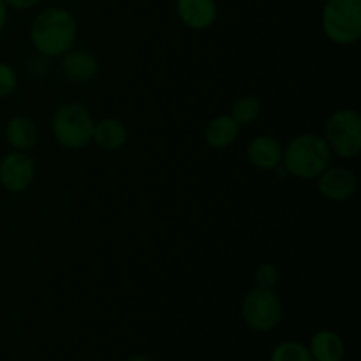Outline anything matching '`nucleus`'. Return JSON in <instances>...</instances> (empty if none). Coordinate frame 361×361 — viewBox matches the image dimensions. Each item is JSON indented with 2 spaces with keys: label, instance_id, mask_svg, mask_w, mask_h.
I'll return each mask as SVG.
<instances>
[{
  "label": "nucleus",
  "instance_id": "nucleus-1",
  "mask_svg": "<svg viewBox=\"0 0 361 361\" xmlns=\"http://www.w3.org/2000/svg\"><path fill=\"white\" fill-rule=\"evenodd\" d=\"M76 37V20L63 7H46L32 20L30 42L46 59H60L73 48Z\"/></svg>",
  "mask_w": 361,
  "mask_h": 361
},
{
  "label": "nucleus",
  "instance_id": "nucleus-2",
  "mask_svg": "<svg viewBox=\"0 0 361 361\" xmlns=\"http://www.w3.org/2000/svg\"><path fill=\"white\" fill-rule=\"evenodd\" d=\"M334 154L319 134H300L288 143L282 154L286 173L300 180H316L331 164Z\"/></svg>",
  "mask_w": 361,
  "mask_h": 361
},
{
  "label": "nucleus",
  "instance_id": "nucleus-3",
  "mask_svg": "<svg viewBox=\"0 0 361 361\" xmlns=\"http://www.w3.org/2000/svg\"><path fill=\"white\" fill-rule=\"evenodd\" d=\"M321 27L334 44L351 46L361 37V0H324Z\"/></svg>",
  "mask_w": 361,
  "mask_h": 361
},
{
  "label": "nucleus",
  "instance_id": "nucleus-4",
  "mask_svg": "<svg viewBox=\"0 0 361 361\" xmlns=\"http://www.w3.org/2000/svg\"><path fill=\"white\" fill-rule=\"evenodd\" d=\"M94 116L81 102H66L51 118V130L56 143L69 150H80L92 143Z\"/></svg>",
  "mask_w": 361,
  "mask_h": 361
},
{
  "label": "nucleus",
  "instance_id": "nucleus-5",
  "mask_svg": "<svg viewBox=\"0 0 361 361\" xmlns=\"http://www.w3.org/2000/svg\"><path fill=\"white\" fill-rule=\"evenodd\" d=\"M324 141L334 155L355 159L361 150V116L356 109L342 108L331 113L324 126Z\"/></svg>",
  "mask_w": 361,
  "mask_h": 361
},
{
  "label": "nucleus",
  "instance_id": "nucleus-6",
  "mask_svg": "<svg viewBox=\"0 0 361 361\" xmlns=\"http://www.w3.org/2000/svg\"><path fill=\"white\" fill-rule=\"evenodd\" d=\"M242 319L247 326L257 334H268L281 324L282 303L275 289L252 288L240 305Z\"/></svg>",
  "mask_w": 361,
  "mask_h": 361
},
{
  "label": "nucleus",
  "instance_id": "nucleus-7",
  "mask_svg": "<svg viewBox=\"0 0 361 361\" xmlns=\"http://www.w3.org/2000/svg\"><path fill=\"white\" fill-rule=\"evenodd\" d=\"M35 161L28 152L13 150L0 159V185L7 192H25L35 180Z\"/></svg>",
  "mask_w": 361,
  "mask_h": 361
},
{
  "label": "nucleus",
  "instance_id": "nucleus-8",
  "mask_svg": "<svg viewBox=\"0 0 361 361\" xmlns=\"http://www.w3.org/2000/svg\"><path fill=\"white\" fill-rule=\"evenodd\" d=\"M316 180L319 194L330 201H348L358 190V176L344 166L330 164Z\"/></svg>",
  "mask_w": 361,
  "mask_h": 361
},
{
  "label": "nucleus",
  "instance_id": "nucleus-9",
  "mask_svg": "<svg viewBox=\"0 0 361 361\" xmlns=\"http://www.w3.org/2000/svg\"><path fill=\"white\" fill-rule=\"evenodd\" d=\"M176 16L190 30H208L219 18L217 0H176Z\"/></svg>",
  "mask_w": 361,
  "mask_h": 361
},
{
  "label": "nucleus",
  "instance_id": "nucleus-10",
  "mask_svg": "<svg viewBox=\"0 0 361 361\" xmlns=\"http://www.w3.org/2000/svg\"><path fill=\"white\" fill-rule=\"evenodd\" d=\"M60 71L71 83H88L99 74V60L88 49H74L60 56Z\"/></svg>",
  "mask_w": 361,
  "mask_h": 361
},
{
  "label": "nucleus",
  "instance_id": "nucleus-11",
  "mask_svg": "<svg viewBox=\"0 0 361 361\" xmlns=\"http://www.w3.org/2000/svg\"><path fill=\"white\" fill-rule=\"evenodd\" d=\"M284 148L270 134H259L247 147V159L261 171H275L282 164Z\"/></svg>",
  "mask_w": 361,
  "mask_h": 361
},
{
  "label": "nucleus",
  "instance_id": "nucleus-12",
  "mask_svg": "<svg viewBox=\"0 0 361 361\" xmlns=\"http://www.w3.org/2000/svg\"><path fill=\"white\" fill-rule=\"evenodd\" d=\"M129 130L126 123L115 116H106V118L97 120L94 123V133H92V141L104 152H116L126 147Z\"/></svg>",
  "mask_w": 361,
  "mask_h": 361
},
{
  "label": "nucleus",
  "instance_id": "nucleus-13",
  "mask_svg": "<svg viewBox=\"0 0 361 361\" xmlns=\"http://www.w3.org/2000/svg\"><path fill=\"white\" fill-rule=\"evenodd\" d=\"M314 361H344L345 342L337 331L317 330L307 345Z\"/></svg>",
  "mask_w": 361,
  "mask_h": 361
},
{
  "label": "nucleus",
  "instance_id": "nucleus-14",
  "mask_svg": "<svg viewBox=\"0 0 361 361\" xmlns=\"http://www.w3.org/2000/svg\"><path fill=\"white\" fill-rule=\"evenodd\" d=\"M39 130L30 116L16 115L7 122L6 141L13 150L30 152L37 145Z\"/></svg>",
  "mask_w": 361,
  "mask_h": 361
},
{
  "label": "nucleus",
  "instance_id": "nucleus-15",
  "mask_svg": "<svg viewBox=\"0 0 361 361\" xmlns=\"http://www.w3.org/2000/svg\"><path fill=\"white\" fill-rule=\"evenodd\" d=\"M240 130H242V127L236 123V120L231 115H219L207 123L204 141H207L208 147L215 148V150H224L238 140Z\"/></svg>",
  "mask_w": 361,
  "mask_h": 361
},
{
  "label": "nucleus",
  "instance_id": "nucleus-16",
  "mask_svg": "<svg viewBox=\"0 0 361 361\" xmlns=\"http://www.w3.org/2000/svg\"><path fill=\"white\" fill-rule=\"evenodd\" d=\"M261 111H263V102L256 95H242L233 102L229 115L236 120L240 127H243L256 122L261 116Z\"/></svg>",
  "mask_w": 361,
  "mask_h": 361
},
{
  "label": "nucleus",
  "instance_id": "nucleus-17",
  "mask_svg": "<svg viewBox=\"0 0 361 361\" xmlns=\"http://www.w3.org/2000/svg\"><path fill=\"white\" fill-rule=\"evenodd\" d=\"M270 361H314L309 348L298 341H284L274 348Z\"/></svg>",
  "mask_w": 361,
  "mask_h": 361
},
{
  "label": "nucleus",
  "instance_id": "nucleus-18",
  "mask_svg": "<svg viewBox=\"0 0 361 361\" xmlns=\"http://www.w3.org/2000/svg\"><path fill=\"white\" fill-rule=\"evenodd\" d=\"M254 281L257 288L275 289V286L281 281V271L274 263H261L254 271Z\"/></svg>",
  "mask_w": 361,
  "mask_h": 361
},
{
  "label": "nucleus",
  "instance_id": "nucleus-19",
  "mask_svg": "<svg viewBox=\"0 0 361 361\" xmlns=\"http://www.w3.org/2000/svg\"><path fill=\"white\" fill-rule=\"evenodd\" d=\"M18 88V74L9 63L0 62V99L9 97Z\"/></svg>",
  "mask_w": 361,
  "mask_h": 361
},
{
  "label": "nucleus",
  "instance_id": "nucleus-20",
  "mask_svg": "<svg viewBox=\"0 0 361 361\" xmlns=\"http://www.w3.org/2000/svg\"><path fill=\"white\" fill-rule=\"evenodd\" d=\"M4 2H6V6L9 7V9L30 11V9H34V7L37 6L41 0H4Z\"/></svg>",
  "mask_w": 361,
  "mask_h": 361
},
{
  "label": "nucleus",
  "instance_id": "nucleus-21",
  "mask_svg": "<svg viewBox=\"0 0 361 361\" xmlns=\"http://www.w3.org/2000/svg\"><path fill=\"white\" fill-rule=\"evenodd\" d=\"M7 20H9V7L6 6V2H4V0H0V32L6 28Z\"/></svg>",
  "mask_w": 361,
  "mask_h": 361
},
{
  "label": "nucleus",
  "instance_id": "nucleus-22",
  "mask_svg": "<svg viewBox=\"0 0 361 361\" xmlns=\"http://www.w3.org/2000/svg\"><path fill=\"white\" fill-rule=\"evenodd\" d=\"M127 361H154V360H150L148 356H145V355H136V356H130Z\"/></svg>",
  "mask_w": 361,
  "mask_h": 361
},
{
  "label": "nucleus",
  "instance_id": "nucleus-23",
  "mask_svg": "<svg viewBox=\"0 0 361 361\" xmlns=\"http://www.w3.org/2000/svg\"><path fill=\"white\" fill-rule=\"evenodd\" d=\"M59 2H73V0H59Z\"/></svg>",
  "mask_w": 361,
  "mask_h": 361
},
{
  "label": "nucleus",
  "instance_id": "nucleus-24",
  "mask_svg": "<svg viewBox=\"0 0 361 361\" xmlns=\"http://www.w3.org/2000/svg\"><path fill=\"white\" fill-rule=\"evenodd\" d=\"M314 2H324V0H314Z\"/></svg>",
  "mask_w": 361,
  "mask_h": 361
}]
</instances>
